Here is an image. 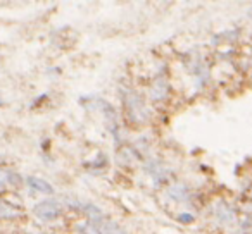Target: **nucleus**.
<instances>
[{"mask_svg": "<svg viewBox=\"0 0 252 234\" xmlns=\"http://www.w3.org/2000/svg\"><path fill=\"white\" fill-rule=\"evenodd\" d=\"M16 215H19V210L11 203L0 200V219H12Z\"/></svg>", "mask_w": 252, "mask_h": 234, "instance_id": "7ed1b4c3", "label": "nucleus"}, {"mask_svg": "<svg viewBox=\"0 0 252 234\" xmlns=\"http://www.w3.org/2000/svg\"><path fill=\"white\" fill-rule=\"evenodd\" d=\"M4 181H5V176H4V174H2V172H0V186L4 184Z\"/></svg>", "mask_w": 252, "mask_h": 234, "instance_id": "39448f33", "label": "nucleus"}, {"mask_svg": "<svg viewBox=\"0 0 252 234\" xmlns=\"http://www.w3.org/2000/svg\"><path fill=\"white\" fill-rule=\"evenodd\" d=\"M26 184H28L33 191L45 193V195H52L54 193V188L49 184V182L43 181V179H40V178H35V176H30V178L26 179Z\"/></svg>", "mask_w": 252, "mask_h": 234, "instance_id": "f03ea898", "label": "nucleus"}, {"mask_svg": "<svg viewBox=\"0 0 252 234\" xmlns=\"http://www.w3.org/2000/svg\"><path fill=\"white\" fill-rule=\"evenodd\" d=\"M180 220H182V222H185V224H189V222H192V220H193V217L189 215V213H183V215H180Z\"/></svg>", "mask_w": 252, "mask_h": 234, "instance_id": "20e7f679", "label": "nucleus"}, {"mask_svg": "<svg viewBox=\"0 0 252 234\" xmlns=\"http://www.w3.org/2000/svg\"><path fill=\"white\" fill-rule=\"evenodd\" d=\"M35 212H36V215H38L40 219L52 220L61 213V208H59V205H57L56 202H52V200H43V202H40L38 205L35 207Z\"/></svg>", "mask_w": 252, "mask_h": 234, "instance_id": "f257e3e1", "label": "nucleus"}]
</instances>
